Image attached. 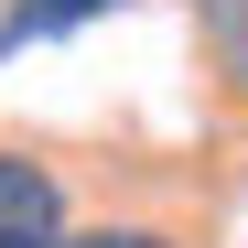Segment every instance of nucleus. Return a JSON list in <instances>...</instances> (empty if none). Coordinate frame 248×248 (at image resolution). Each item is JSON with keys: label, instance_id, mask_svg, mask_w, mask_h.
<instances>
[{"label": "nucleus", "instance_id": "obj_1", "mask_svg": "<svg viewBox=\"0 0 248 248\" xmlns=\"http://www.w3.org/2000/svg\"><path fill=\"white\" fill-rule=\"evenodd\" d=\"M65 237V173L44 151H0V248H54Z\"/></svg>", "mask_w": 248, "mask_h": 248}, {"label": "nucleus", "instance_id": "obj_2", "mask_svg": "<svg viewBox=\"0 0 248 248\" xmlns=\"http://www.w3.org/2000/svg\"><path fill=\"white\" fill-rule=\"evenodd\" d=\"M97 11H119V0H11V11H0V54H11V44H44V32H76Z\"/></svg>", "mask_w": 248, "mask_h": 248}, {"label": "nucleus", "instance_id": "obj_3", "mask_svg": "<svg viewBox=\"0 0 248 248\" xmlns=\"http://www.w3.org/2000/svg\"><path fill=\"white\" fill-rule=\"evenodd\" d=\"M194 22H205V44H216V65L248 87V0H194Z\"/></svg>", "mask_w": 248, "mask_h": 248}, {"label": "nucleus", "instance_id": "obj_4", "mask_svg": "<svg viewBox=\"0 0 248 248\" xmlns=\"http://www.w3.org/2000/svg\"><path fill=\"white\" fill-rule=\"evenodd\" d=\"M54 248H173L162 227H65Z\"/></svg>", "mask_w": 248, "mask_h": 248}]
</instances>
